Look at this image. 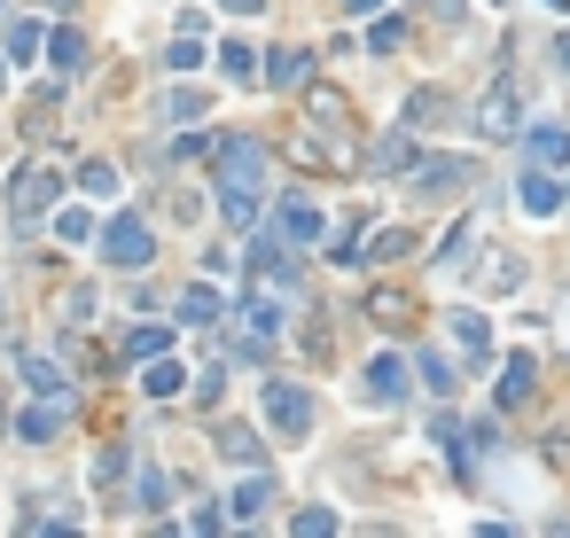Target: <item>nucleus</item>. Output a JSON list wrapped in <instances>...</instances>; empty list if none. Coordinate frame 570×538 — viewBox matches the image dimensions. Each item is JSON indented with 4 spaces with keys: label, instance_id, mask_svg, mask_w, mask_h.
<instances>
[{
    "label": "nucleus",
    "instance_id": "f257e3e1",
    "mask_svg": "<svg viewBox=\"0 0 570 538\" xmlns=\"http://www.w3.org/2000/svg\"><path fill=\"white\" fill-rule=\"evenodd\" d=\"M297 312V265H289V242H251L242 257V320H251L259 343H274Z\"/></svg>",
    "mask_w": 570,
    "mask_h": 538
},
{
    "label": "nucleus",
    "instance_id": "f03ea898",
    "mask_svg": "<svg viewBox=\"0 0 570 538\" xmlns=\"http://www.w3.org/2000/svg\"><path fill=\"white\" fill-rule=\"evenodd\" d=\"M259 211H266V149L251 133H227L219 141V219L259 227Z\"/></svg>",
    "mask_w": 570,
    "mask_h": 538
},
{
    "label": "nucleus",
    "instance_id": "7ed1b4c3",
    "mask_svg": "<svg viewBox=\"0 0 570 538\" xmlns=\"http://www.w3.org/2000/svg\"><path fill=\"white\" fill-rule=\"evenodd\" d=\"M47 211H63V172H55V164H24V172L9 179V219H17V234H40Z\"/></svg>",
    "mask_w": 570,
    "mask_h": 538
},
{
    "label": "nucleus",
    "instance_id": "20e7f679",
    "mask_svg": "<svg viewBox=\"0 0 570 538\" xmlns=\"http://www.w3.org/2000/svg\"><path fill=\"white\" fill-rule=\"evenodd\" d=\"M102 257L118 265V274H141V265L156 257V234H149V219H141V211H110V227H102Z\"/></svg>",
    "mask_w": 570,
    "mask_h": 538
},
{
    "label": "nucleus",
    "instance_id": "39448f33",
    "mask_svg": "<svg viewBox=\"0 0 570 538\" xmlns=\"http://www.w3.org/2000/svg\"><path fill=\"white\" fill-rule=\"evenodd\" d=\"M266 421H274V437H305L313 429V391L305 383H266Z\"/></svg>",
    "mask_w": 570,
    "mask_h": 538
},
{
    "label": "nucleus",
    "instance_id": "423d86ee",
    "mask_svg": "<svg viewBox=\"0 0 570 538\" xmlns=\"http://www.w3.org/2000/svg\"><path fill=\"white\" fill-rule=\"evenodd\" d=\"M329 234V219H320V204H305V196H289L282 211H274V242H289V250H305V242H320Z\"/></svg>",
    "mask_w": 570,
    "mask_h": 538
},
{
    "label": "nucleus",
    "instance_id": "0eeeda50",
    "mask_svg": "<svg viewBox=\"0 0 570 538\" xmlns=\"http://www.w3.org/2000/svg\"><path fill=\"white\" fill-rule=\"evenodd\" d=\"M469 179H476L469 156H423L415 164V196H446V188H469Z\"/></svg>",
    "mask_w": 570,
    "mask_h": 538
},
{
    "label": "nucleus",
    "instance_id": "6e6552de",
    "mask_svg": "<svg viewBox=\"0 0 570 538\" xmlns=\"http://www.w3.org/2000/svg\"><path fill=\"white\" fill-rule=\"evenodd\" d=\"M360 391H368V406H398L406 398V359H368V375H360Z\"/></svg>",
    "mask_w": 570,
    "mask_h": 538
},
{
    "label": "nucleus",
    "instance_id": "1a4fd4ad",
    "mask_svg": "<svg viewBox=\"0 0 570 538\" xmlns=\"http://www.w3.org/2000/svg\"><path fill=\"white\" fill-rule=\"evenodd\" d=\"M516 196H524V211H531V219H555L570 188H555V164H531V172H524V188H516Z\"/></svg>",
    "mask_w": 570,
    "mask_h": 538
},
{
    "label": "nucleus",
    "instance_id": "9d476101",
    "mask_svg": "<svg viewBox=\"0 0 570 538\" xmlns=\"http://www.w3.org/2000/svg\"><path fill=\"white\" fill-rule=\"evenodd\" d=\"M476 125H484V141H508V133H516V78H501L493 95H484Z\"/></svg>",
    "mask_w": 570,
    "mask_h": 538
},
{
    "label": "nucleus",
    "instance_id": "9b49d317",
    "mask_svg": "<svg viewBox=\"0 0 570 538\" xmlns=\"http://www.w3.org/2000/svg\"><path fill=\"white\" fill-rule=\"evenodd\" d=\"M63 414H70V398H40V406L17 421V437H24V444H47V437L63 429Z\"/></svg>",
    "mask_w": 570,
    "mask_h": 538
},
{
    "label": "nucleus",
    "instance_id": "f8f14e48",
    "mask_svg": "<svg viewBox=\"0 0 570 538\" xmlns=\"http://www.w3.org/2000/svg\"><path fill=\"white\" fill-rule=\"evenodd\" d=\"M141 391H149V398H180V391H188V367L156 351V359H149V375H141Z\"/></svg>",
    "mask_w": 570,
    "mask_h": 538
},
{
    "label": "nucleus",
    "instance_id": "ddd939ff",
    "mask_svg": "<svg viewBox=\"0 0 570 538\" xmlns=\"http://www.w3.org/2000/svg\"><path fill=\"white\" fill-rule=\"evenodd\" d=\"M313 78V55H297V47H282V55H266V86H282V95H297V86Z\"/></svg>",
    "mask_w": 570,
    "mask_h": 538
},
{
    "label": "nucleus",
    "instance_id": "4468645a",
    "mask_svg": "<svg viewBox=\"0 0 570 538\" xmlns=\"http://www.w3.org/2000/svg\"><path fill=\"white\" fill-rule=\"evenodd\" d=\"M266 499H274V476H266V469H251V476H242V492H234L227 507H234V523H251V515H266Z\"/></svg>",
    "mask_w": 570,
    "mask_h": 538
},
{
    "label": "nucleus",
    "instance_id": "2eb2a0df",
    "mask_svg": "<svg viewBox=\"0 0 570 538\" xmlns=\"http://www.w3.org/2000/svg\"><path fill=\"white\" fill-rule=\"evenodd\" d=\"M24 383H32V398H70V375L55 367V359H40V351L24 359Z\"/></svg>",
    "mask_w": 570,
    "mask_h": 538
},
{
    "label": "nucleus",
    "instance_id": "dca6fc26",
    "mask_svg": "<svg viewBox=\"0 0 570 538\" xmlns=\"http://www.w3.org/2000/svg\"><path fill=\"white\" fill-rule=\"evenodd\" d=\"M531 383H539V367H531V351H516L508 367H501V406H524V398H531Z\"/></svg>",
    "mask_w": 570,
    "mask_h": 538
},
{
    "label": "nucleus",
    "instance_id": "f3484780",
    "mask_svg": "<svg viewBox=\"0 0 570 538\" xmlns=\"http://www.w3.org/2000/svg\"><path fill=\"white\" fill-rule=\"evenodd\" d=\"M524 149H531V164H570V133L562 125H531Z\"/></svg>",
    "mask_w": 570,
    "mask_h": 538
},
{
    "label": "nucleus",
    "instance_id": "a211bd4d",
    "mask_svg": "<svg viewBox=\"0 0 570 538\" xmlns=\"http://www.w3.org/2000/svg\"><path fill=\"white\" fill-rule=\"evenodd\" d=\"M219 453H227V461H242V469H259V461H266V444H259V429H242V421H234V429H219Z\"/></svg>",
    "mask_w": 570,
    "mask_h": 538
},
{
    "label": "nucleus",
    "instance_id": "6ab92c4d",
    "mask_svg": "<svg viewBox=\"0 0 570 538\" xmlns=\"http://www.w3.org/2000/svg\"><path fill=\"white\" fill-rule=\"evenodd\" d=\"M368 320H375V328H415V305H406L398 289H375V297H368Z\"/></svg>",
    "mask_w": 570,
    "mask_h": 538
},
{
    "label": "nucleus",
    "instance_id": "aec40b11",
    "mask_svg": "<svg viewBox=\"0 0 570 538\" xmlns=\"http://www.w3.org/2000/svg\"><path fill=\"white\" fill-rule=\"evenodd\" d=\"M47 63H55V70H78V63H87V40H78L70 24H55V32H47Z\"/></svg>",
    "mask_w": 570,
    "mask_h": 538
},
{
    "label": "nucleus",
    "instance_id": "412c9836",
    "mask_svg": "<svg viewBox=\"0 0 570 538\" xmlns=\"http://www.w3.org/2000/svg\"><path fill=\"white\" fill-rule=\"evenodd\" d=\"M78 188L110 204V196H118V164H110V156H87V164H78Z\"/></svg>",
    "mask_w": 570,
    "mask_h": 538
},
{
    "label": "nucleus",
    "instance_id": "4be33fe9",
    "mask_svg": "<svg viewBox=\"0 0 570 538\" xmlns=\"http://www.w3.org/2000/svg\"><path fill=\"white\" fill-rule=\"evenodd\" d=\"M180 312H188V320H219V312H227V297H219L211 282H196V289H180Z\"/></svg>",
    "mask_w": 570,
    "mask_h": 538
},
{
    "label": "nucleus",
    "instance_id": "5701e85b",
    "mask_svg": "<svg viewBox=\"0 0 570 538\" xmlns=\"http://www.w3.org/2000/svg\"><path fill=\"white\" fill-rule=\"evenodd\" d=\"M423 156H415V141H406V133H391L383 149H375V172H415Z\"/></svg>",
    "mask_w": 570,
    "mask_h": 538
},
{
    "label": "nucleus",
    "instance_id": "b1692460",
    "mask_svg": "<svg viewBox=\"0 0 570 538\" xmlns=\"http://www.w3.org/2000/svg\"><path fill=\"white\" fill-rule=\"evenodd\" d=\"M453 336H461V351H469V359H484V351H493V328H484L476 312H453Z\"/></svg>",
    "mask_w": 570,
    "mask_h": 538
},
{
    "label": "nucleus",
    "instance_id": "393cba45",
    "mask_svg": "<svg viewBox=\"0 0 570 538\" xmlns=\"http://www.w3.org/2000/svg\"><path fill=\"white\" fill-rule=\"evenodd\" d=\"M219 70H227V78L242 86V78H259V55L242 47V40H227V47H219Z\"/></svg>",
    "mask_w": 570,
    "mask_h": 538
},
{
    "label": "nucleus",
    "instance_id": "a878e982",
    "mask_svg": "<svg viewBox=\"0 0 570 538\" xmlns=\"http://www.w3.org/2000/svg\"><path fill=\"white\" fill-rule=\"evenodd\" d=\"M9 55H17V63H40V55H47V32H40V24H17V32H9Z\"/></svg>",
    "mask_w": 570,
    "mask_h": 538
},
{
    "label": "nucleus",
    "instance_id": "bb28decb",
    "mask_svg": "<svg viewBox=\"0 0 570 538\" xmlns=\"http://www.w3.org/2000/svg\"><path fill=\"white\" fill-rule=\"evenodd\" d=\"M87 234H95V219L78 211V204H63V211H55V242H87Z\"/></svg>",
    "mask_w": 570,
    "mask_h": 538
},
{
    "label": "nucleus",
    "instance_id": "cd10ccee",
    "mask_svg": "<svg viewBox=\"0 0 570 538\" xmlns=\"http://www.w3.org/2000/svg\"><path fill=\"white\" fill-rule=\"evenodd\" d=\"M204 110H211V102L196 95V86H180V95H165V118H180V125H196Z\"/></svg>",
    "mask_w": 570,
    "mask_h": 538
},
{
    "label": "nucleus",
    "instance_id": "c85d7f7f",
    "mask_svg": "<svg viewBox=\"0 0 570 538\" xmlns=\"http://www.w3.org/2000/svg\"><path fill=\"white\" fill-rule=\"evenodd\" d=\"M289 530H305V538H329V530H337V515H329V507H297V515H289Z\"/></svg>",
    "mask_w": 570,
    "mask_h": 538
},
{
    "label": "nucleus",
    "instance_id": "c756f323",
    "mask_svg": "<svg viewBox=\"0 0 570 538\" xmlns=\"http://www.w3.org/2000/svg\"><path fill=\"white\" fill-rule=\"evenodd\" d=\"M406 250H415V234H398V227H391V234H375V242H368V265H383V257H406Z\"/></svg>",
    "mask_w": 570,
    "mask_h": 538
},
{
    "label": "nucleus",
    "instance_id": "7c9ffc66",
    "mask_svg": "<svg viewBox=\"0 0 570 538\" xmlns=\"http://www.w3.org/2000/svg\"><path fill=\"white\" fill-rule=\"evenodd\" d=\"M118 476H125V444H110V453L95 461V484H102L110 499H118Z\"/></svg>",
    "mask_w": 570,
    "mask_h": 538
},
{
    "label": "nucleus",
    "instance_id": "2f4dec72",
    "mask_svg": "<svg viewBox=\"0 0 570 538\" xmlns=\"http://www.w3.org/2000/svg\"><path fill=\"white\" fill-rule=\"evenodd\" d=\"M156 351H173V336H165V328H141V336L125 343V359H156Z\"/></svg>",
    "mask_w": 570,
    "mask_h": 538
},
{
    "label": "nucleus",
    "instance_id": "473e14b6",
    "mask_svg": "<svg viewBox=\"0 0 570 538\" xmlns=\"http://www.w3.org/2000/svg\"><path fill=\"white\" fill-rule=\"evenodd\" d=\"M398 40H406V24H398V17H375V32H368V47H375V55H391Z\"/></svg>",
    "mask_w": 570,
    "mask_h": 538
},
{
    "label": "nucleus",
    "instance_id": "72a5a7b5",
    "mask_svg": "<svg viewBox=\"0 0 570 538\" xmlns=\"http://www.w3.org/2000/svg\"><path fill=\"white\" fill-rule=\"evenodd\" d=\"M423 383H430V391H438V398H446V391H453V367H446V359H438V351H423Z\"/></svg>",
    "mask_w": 570,
    "mask_h": 538
},
{
    "label": "nucleus",
    "instance_id": "f704fd0d",
    "mask_svg": "<svg viewBox=\"0 0 570 538\" xmlns=\"http://www.w3.org/2000/svg\"><path fill=\"white\" fill-rule=\"evenodd\" d=\"M165 63H173V70H196V63H204V47H196V32H180V40H173V55H165Z\"/></svg>",
    "mask_w": 570,
    "mask_h": 538
},
{
    "label": "nucleus",
    "instance_id": "c9c22d12",
    "mask_svg": "<svg viewBox=\"0 0 570 538\" xmlns=\"http://www.w3.org/2000/svg\"><path fill=\"white\" fill-rule=\"evenodd\" d=\"M133 507H165V476H156V469H141V492H133Z\"/></svg>",
    "mask_w": 570,
    "mask_h": 538
},
{
    "label": "nucleus",
    "instance_id": "e433bc0d",
    "mask_svg": "<svg viewBox=\"0 0 570 538\" xmlns=\"http://www.w3.org/2000/svg\"><path fill=\"white\" fill-rule=\"evenodd\" d=\"M469 234H476V227H453V234L438 242V265H461V250H469Z\"/></svg>",
    "mask_w": 570,
    "mask_h": 538
},
{
    "label": "nucleus",
    "instance_id": "4c0bfd02",
    "mask_svg": "<svg viewBox=\"0 0 570 538\" xmlns=\"http://www.w3.org/2000/svg\"><path fill=\"white\" fill-rule=\"evenodd\" d=\"M344 9H352V17H375V9H383V0H344Z\"/></svg>",
    "mask_w": 570,
    "mask_h": 538
},
{
    "label": "nucleus",
    "instance_id": "58836bf2",
    "mask_svg": "<svg viewBox=\"0 0 570 538\" xmlns=\"http://www.w3.org/2000/svg\"><path fill=\"white\" fill-rule=\"evenodd\" d=\"M227 9H234V17H251V9H266V0H227Z\"/></svg>",
    "mask_w": 570,
    "mask_h": 538
}]
</instances>
